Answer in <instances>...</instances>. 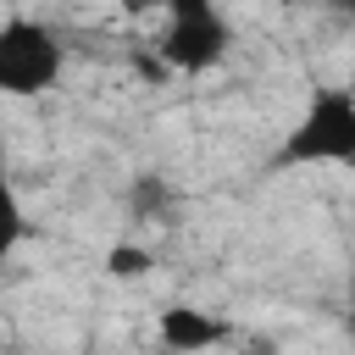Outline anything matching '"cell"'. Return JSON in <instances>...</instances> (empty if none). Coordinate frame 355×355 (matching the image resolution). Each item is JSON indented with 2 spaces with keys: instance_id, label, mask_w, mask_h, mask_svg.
I'll use <instances>...</instances> for the list:
<instances>
[{
  "instance_id": "7a4b0ae2",
  "label": "cell",
  "mask_w": 355,
  "mask_h": 355,
  "mask_svg": "<svg viewBox=\"0 0 355 355\" xmlns=\"http://www.w3.org/2000/svg\"><path fill=\"white\" fill-rule=\"evenodd\" d=\"M227 44H233L227 17L216 6H205V0H183L166 17L161 39H155V67H166V72H211L227 55Z\"/></svg>"
},
{
  "instance_id": "5b68a950",
  "label": "cell",
  "mask_w": 355,
  "mask_h": 355,
  "mask_svg": "<svg viewBox=\"0 0 355 355\" xmlns=\"http://www.w3.org/2000/svg\"><path fill=\"white\" fill-rule=\"evenodd\" d=\"M178 200H172V189H166V178H155V172H144V178H133V189H128V211L139 216V222H161L166 211H172Z\"/></svg>"
},
{
  "instance_id": "52a82bcc",
  "label": "cell",
  "mask_w": 355,
  "mask_h": 355,
  "mask_svg": "<svg viewBox=\"0 0 355 355\" xmlns=\"http://www.w3.org/2000/svg\"><path fill=\"white\" fill-rule=\"evenodd\" d=\"M344 327H349V338H355V300H349V316H344Z\"/></svg>"
},
{
  "instance_id": "277c9868",
  "label": "cell",
  "mask_w": 355,
  "mask_h": 355,
  "mask_svg": "<svg viewBox=\"0 0 355 355\" xmlns=\"http://www.w3.org/2000/svg\"><path fill=\"white\" fill-rule=\"evenodd\" d=\"M161 344L172 355H205V349L227 344V322L205 316L200 305H166L161 311Z\"/></svg>"
},
{
  "instance_id": "8992f818",
  "label": "cell",
  "mask_w": 355,
  "mask_h": 355,
  "mask_svg": "<svg viewBox=\"0 0 355 355\" xmlns=\"http://www.w3.org/2000/svg\"><path fill=\"white\" fill-rule=\"evenodd\" d=\"M105 272L111 277H144L150 272V250L144 244H111L105 250Z\"/></svg>"
},
{
  "instance_id": "6da1fadb",
  "label": "cell",
  "mask_w": 355,
  "mask_h": 355,
  "mask_svg": "<svg viewBox=\"0 0 355 355\" xmlns=\"http://www.w3.org/2000/svg\"><path fill=\"white\" fill-rule=\"evenodd\" d=\"M294 166H355V89L349 83L316 89L300 122L272 150V172H294Z\"/></svg>"
},
{
  "instance_id": "3957f363",
  "label": "cell",
  "mask_w": 355,
  "mask_h": 355,
  "mask_svg": "<svg viewBox=\"0 0 355 355\" xmlns=\"http://www.w3.org/2000/svg\"><path fill=\"white\" fill-rule=\"evenodd\" d=\"M67 67V44L28 17L0 22V89L6 94H44Z\"/></svg>"
}]
</instances>
